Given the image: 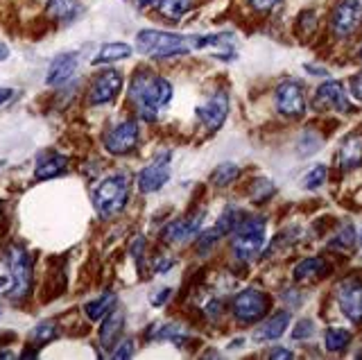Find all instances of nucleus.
I'll return each mask as SVG.
<instances>
[{
    "label": "nucleus",
    "instance_id": "1",
    "mask_svg": "<svg viewBox=\"0 0 362 360\" xmlns=\"http://www.w3.org/2000/svg\"><path fill=\"white\" fill-rule=\"evenodd\" d=\"M129 100L139 109V116L147 122L156 120L158 109L173 100V84L165 77L147 69H139L129 84Z\"/></svg>",
    "mask_w": 362,
    "mask_h": 360
},
{
    "label": "nucleus",
    "instance_id": "2",
    "mask_svg": "<svg viewBox=\"0 0 362 360\" xmlns=\"http://www.w3.org/2000/svg\"><path fill=\"white\" fill-rule=\"evenodd\" d=\"M129 199V179L124 175H111L93 188V207L100 216H116Z\"/></svg>",
    "mask_w": 362,
    "mask_h": 360
},
{
    "label": "nucleus",
    "instance_id": "3",
    "mask_svg": "<svg viewBox=\"0 0 362 360\" xmlns=\"http://www.w3.org/2000/svg\"><path fill=\"white\" fill-rule=\"evenodd\" d=\"M265 245V220L263 218H245L233 229V254L240 261H252L260 254Z\"/></svg>",
    "mask_w": 362,
    "mask_h": 360
},
{
    "label": "nucleus",
    "instance_id": "4",
    "mask_svg": "<svg viewBox=\"0 0 362 360\" xmlns=\"http://www.w3.org/2000/svg\"><path fill=\"white\" fill-rule=\"evenodd\" d=\"M7 265L11 272L9 299L21 301L30 295L32 290V256L23 247H9L7 250Z\"/></svg>",
    "mask_w": 362,
    "mask_h": 360
},
{
    "label": "nucleus",
    "instance_id": "5",
    "mask_svg": "<svg viewBox=\"0 0 362 360\" xmlns=\"http://www.w3.org/2000/svg\"><path fill=\"white\" fill-rule=\"evenodd\" d=\"M269 310V297L263 290H243L240 295L233 299V315L235 320H240L243 324H256L267 315Z\"/></svg>",
    "mask_w": 362,
    "mask_h": 360
},
{
    "label": "nucleus",
    "instance_id": "6",
    "mask_svg": "<svg viewBox=\"0 0 362 360\" xmlns=\"http://www.w3.org/2000/svg\"><path fill=\"white\" fill-rule=\"evenodd\" d=\"M362 23V3L360 0H339L331 14V30L337 39H346Z\"/></svg>",
    "mask_w": 362,
    "mask_h": 360
},
{
    "label": "nucleus",
    "instance_id": "7",
    "mask_svg": "<svg viewBox=\"0 0 362 360\" xmlns=\"http://www.w3.org/2000/svg\"><path fill=\"white\" fill-rule=\"evenodd\" d=\"M136 143H139V122L132 118L113 125L105 134V148L116 156L129 154L136 148Z\"/></svg>",
    "mask_w": 362,
    "mask_h": 360
},
{
    "label": "nucleus",
    "instance_id": "8",
    "mask_svg": "<svg viewBox=\"0 0 362 360\" xmlns=\"http://www.w3.org/2000/svg\"><path fill=\"white\" fill-rule=\"evenodd\" d=\"M276 109L288 118H301L305 114V95L301 82L286 80L276 86Z\"/></svg>",
    "mask_w": 362,
    "mask_h": 360
},
{
    "label": "nucleus",
    "instance_id": "9",
    "mask_svg": "<svg viewBox=\"0 0 362 360\" xmlns=\"http://www.w3.org/2000/svg\"><path fill=\"white\" fill-rule=\"evenodd\" d=\"M337 301L346 318L360 324L362 322V281L358 277H346L337 286Z\"/></svg>",
    "mask_w": 362,
    "mask_h": 360
},
{
    "label": "nucleus",
    "instance_id": "10",
    "mask_svg": "<svg viewBox=\"0 0 362 360\" xmlns=\"http://www.w3.org/2000/svg\"><path fill=\"white\" fill-rule=\"evenodd\" d=\"M122 88V73L120 71H102L100 75H95V80L90 82L88 88V103L90 105H107L113 98L120 93Z\"/></svg>",
    "mask_w": 362,
    "mask_h": 360
},
{
    "label": "nucleus",
    "instance_id": "11",
    "mask_svg": "<svg viewBox=\"0 0 362 360\" xmlns=\"http://www.w3.org/2000/svg\"><path fill=\"white\" fill-rule=\"evenodd\" d=\"M168 161H170V152H163V154H158L150 166H145L139 173V190L141 193H156V190H161L168 184V179H170Z\"/></svg>",
    "mask_w": 362,
    "mask_h": 360
},
{
    "label": "nucleus",
    "instance_id": "12",
    "mask_svg": "<svg viewBox=\"0 0 362 360\" xmlns=\"http://www.w3.org/2000/svg\"><path fill=\"white\" fill-rule=\"evenodd\" d=\"M313 107L317 111L337 109V111H342V114H349L351 105H349V98H346V91H344V84L337 82V80L324 82L320 88H317L315 100H313Z\"/></svg>",
    "mask_w": 362,
    "mask_h": 360
},
{
    "label": "nucleus",
    "instance_id": "13",
    "mask_svg": "<svg viewBox=\"0 0 362 360\" xmlns=\"http://www.w3.org/2000/svg\"><path fill=\"white\" fill-rule=\"evenodd\" d=\"M226 114H229V95H226L224 91H215L206 100V105H202L197 109V118L202 120V125L211 132L220 129L224 125Z\"/></svg>",
    "mask_w": 362,
    "mask_h": 360
},
{
    "label": "nucleus",
    "instance_id": "14",
    "mask_svg": "<svg viewBox=\"0 0 362 360\" xmlns=\"http://www.w3.org/2000/svg\"><path fill=\"white\" fill-rule=\"evenodd\" d=\"M79 66V54L75 50H68L57 54L48 66V75H45V84L48 86H64L73 80Z\"/></svg>",
    "mask_w": 362,
    "mask_h": 360
},
{
    "label": "nucleus",
    "instance_id": "15",
    "mask_svg": "<svg viewBox=\"0 0 362 360\" xmlns=\"http://www.w3.org/2000/svg\"><path fill=\"white\" fill-rule=\"evenodd\" d=\"M202 220H204V211H197V213H192V216L170 222L161 231V238L165 243H184V240L195 238L202 229Z\"/></svg>",
    "mask_w": 362,
    "mask_h": 360
},
{
    "label": "nucleus",
    "instance_id": "16",
    "mask_svg": "<svg viewBox=\"0 0 362 360\" xmlns=\"http://www.w3.org/2000/svg\"><path fill=\"white\" fill-rule=\"evenodd\" d=\"M68 170V159L59 152H43L37 161V168H34V177L39 182H48V179L59 177Z\"/></svg>",
    "mask_w": 362,
    "mask_h": 360
},
{
    "label": "nucleus",
    "instance_id": "17",
    "mask_svg": "<svg viewBox=\"0 0 362 360\" xmlns=\"http://www.w3.org/2000/svg\"><path fill=\"white\" fill-rule=\"evenodd\" d=\"M124 329V313L122 310H111L107 315V320L102 322V329H100V344L105 352H113L122 335Z\"/></svg>",
    "mask_w": 362,
    "mask_h": 360
},
{
    "label": "nucleus",
    "instance_id": "18",
    "mask_svg": "<svg viewBox=\"0 0 362 360\" xmlns=\"http://www.w3.org/2000/svg\"><path fill=\"white\" fill-rule=\"evenodd\" d=\"M337 159H339V166H342V170H354V168L362 163V134L360 132L349 134L342 141Z\"/></svg>",
    "mask_w": 362,
    "mask_h": 360
},
{
    "label": "nucleus",
    "instance_id": "19",
    "mask_svg": "<svg viewBox=\"0 0 362 360\" xmlns=\"http://www.w3.org/2000/svg\"><path fill=\"white\" fill-rule=\"evenodd\" d=\"M134 48L129 43L124 41H111V43H105L98 54L93 57V66H102V64H113V62H122V59H129L132 57Z\"/></svg>",
    "mask_w": 362,
    "mask_h": 360
},
{
    "label": "nucleus",
    "instance_id": "20",
    "mask_svg": "<svg viewBox=\"0 0 362 360\" xmlns=\"http://www.w3.org/2000/svg\"><path fill=\"white\" fill-rule=\"evenodd\" d=\"M290 324V313L288 310H281V313H274L272 318L260 326L256 331V340H276L283 333H286Z\"/></svg>",
    "mask_w": 362,
    "mask_h": 360
},
{
    "label": "nucleus",
    "instance_id": "21",
    "mask_svg": "<svg viewBox=\"0 0 362 360\" xmlns=\"http://www.w3.org/2000/svg\"><path fill=\"white\" fill-rule=\"evenodd\" d=\"M113 306H116V292H102V295L93 301H88L86 306H84V313H86V318L90 322H98L102 318H107V315L113 310Z\"/></svg>",
    "mask_w": 362,
    "mask_h": 360
},
{
    "label": "nucleus",
    "instance_id": "22",
    "mask_svg": "<svg viewBox=\"0 0 362 360\" xmlns=\"http://www.w3.org/2000/svg\"><path fill=\"white\" fill-rule=\"evenodd\" d=\"M156 7H158V14L163 18L179 23V21L192 9V0H156Z\"/></svg>",
    "mask_w": 362,
    "mask_h": 360
},
{
    "label": "nucleus",
    "instance_id": "23",
    "mask_svg": "<svg viewBox=\"0 0 362 360\" xmlns=\"http://www.w3.org/2000/svg\"><path fill=\"white\" fill-rule=\"evenodd\" d=\"M328 269V265H326V261L324 258H320V256H308V258H303L301 263H297V267H294V279L297 281H308V279H313V277H320V274H324Z\"/></svg>",
    "mask_w": 362,
    "mask_h": 360
},
{
    "label": "nucleus",
    "instance_id": "24",
    "mask_svg": "<svg viewBox=\"0 0 362 360\" xmlns=\"http://www.w3.org/2000/svg\"><path fill=\"white\" fill-rule=\"evenodd\" d=\"M77 5H79V0H48L45 12H48V16L54 21H64L75 14Z\"/></svg>",
    "mask_w": 362,
    "mask_h": 360
},
{
    "label": "nucleus",
    "instance_id": "25",
    "mask_svg": "<svg viewBox=\"0 0 362 360\" xmlns=\"http://www.w3.org/2000/svg\"><path fill=\"white\" fill-rule=\"evenodd\" d=\"M351 342V333L346 329H339V326H331L326 333H324V344L328 352H342L346 349V344Z\"/></svg>",
    "mask_w": 362,
    "mask_h": 360
},
{
    "label": "nucleus",
    "instance_id": "26",
    "mask_svg": "<svg viewBox=\"0 0 362 360\" xmlns=\"http://www.w3.org/2000/svg\"><path fill=\"white\" fill-rule=\"evenodd\" d=\"M238 175H240V168H238L235 163H220L213 170V175H211V184H215V186H229V184L235 182Z\"/></svg>",
    "mask_w": 362,
    "mask_h": 360
},
{
    "label": "nucleus",
    "instance_id": "27",
    "mask_svg": "<svg viewBox=\"0 0 362 360\" xmlns=\"http://www.w3.org/2000/svg\"><path fill=\"white\" fill-rule=\"evenodd\" d=\"M57 335H59V329H57V322L45 320V322H39V324L32 329V342H34V344H45V342H52Z\"/></svg>",
    "mask_w": 362,
    "mask_h": 360
},
{
    "label": "nucleus",
    "instance_id": "28",
    "mask_svg": "<svg viewBox=\"0 0 362 360\" xmlns=\"http://www.w3.org/2000/svg\"><path fill=\"white\" fill-rule=\"evenodd\" d=\"M354 243H356V231L351 224H344V227L335 233V238L328 243V247H331V250H337V252H349L351 247H354Z\"/></svg>",
    "mask_w": 362,
    "mask_h": 360
},
{
    "label": "nucleus",
    "instance_id": "29",
    "mask_svg": "<svg viewBox=\"0 0 362 360\" xmlns=\"http://www.w3.org/2000/svg\"><path fill=\"white\" fill-rule=\"evenodd\" d=\"M240 218H243V213H240V209H235V207H229L226 209L222 216H220V220H218V224L215 227L220 229V233L222 236H226V233H233V229L240 224Z\"/></svg>",
    "mask_w": 362,
    "mask_h": 360
},
{
    "label": "nucleus",
    "instance_id": "30",
    "mask_svg": "<svg viewBox=\"0 0 362 360\" xmlns=\"http://www.w3.org/2000/svg\"><path fill=\"white\" fill-rule=\"evenodd\" d=\"M322 148V137L315 132H305L299 141V156H308Z\"/></svg>",
    "mask_w": 362,
    "mask_h": 360
},
{
    "label": "nucleus",
    "instance_id": "31",
    "mask_svg": "<svg viewBox=\"0 0 362 360\" xmlns=\"http://www.w3.org/2000/svg\"><path fill=\"white\" fill-rule=\"evenodd\" d=\"M326 175H328V170H326V166L324 163H320V166H315L313 170H308V175L303 177V188H320L324 182H326Z\"/></svg>",
    "mask_w": 362,
    "mask_h": 360
},
{
    "label": "nucleus",
    "instance_id": "32",
    "mask_svg": "<svg viewBox=\"0 0 362 360\" xmlns=\"http://www.w3.org/2000/svg\"><path fill=\"white\" fill-rule=\"evenodd\" d=\"M220 229L218 227H213V229H209V231H204V233H199V238H197V243H195V250L199 252V254H204V252H209L211 247L220 240Z\"/></svg>",
    "mask_w": 362,
    "mask_h": 360
},
{
    "label": "nucleus",
    "instance_id": "33",
    "mask_svg": "<svg viewBox=\"0 0 362 360\" xmlns=\"http://www.w3.org/2000/svg\"><path fill=\"white\" fill-rule=\"evenodd\" d=\"M272 193H274V186H272V182H267V179H258L252 188V195L256 202H265Z\"/></svg>",
    "mask_w": 362,
    "mask_h": 360
},
{
    "label": "nucleus",
    "instance_id": "34",
    "mask_svg": "<svg viewBox=\"0 0 362 360\" xmlns=\"http://www.w3.org/2000/svg\"><path fill=\"white\" fill-rule=\"evenodd\" d=\"M313 333H315V324H313V320H301V322H297V326H294L292 340H305V337H310Z\"/></svg>",
    "mask_w": 362,
    "mask_h": 360
},
{
    "label": "nucleus",
    "instance_id": "35",
    "mask_svg": "<svg viewBox=\"0 0 362 360\" xmlns=\"http://www.w3.org/2000/svg\"><path fill=\"white\" fill-rule=\"evenodd\" d=\"M315 12H310V9H305V12L299 14V32L303 37H308L315 32Z\"/></svg>",
    "mask_w": 362,
    "mask_h": 360
},
{
    "label": "nucleus",
    "instance_id": "36",
    "mask_svg": "<svg viewBox=\"0 0 362 360\" xmlns=\"http://www.w3.org/2000/svg\"><path fill=\"white\" fill-rule=\"evenodd\" d=\"M134 356V340H124L118 349H113V358L124 360V358H132Z\"/></svg>",
    "mask_w": 362,
    "mask_h": 360
},
{
    "label": "nucleus",
    "instance_id": "37",
    "mask_svg": "<svg viewBox=\"0 0 362 360\" xmlns=\"http://www.w3.org/2000/svg\"><path fill=\"white\" fill-rule=\"evenodd\" d=\"M351 93L356 100H362V73L354 75V80H351Z\"/></svg>",
    "mask_w": 362,
    "mask_h": 360
},
{
    "label": "nucleus",
    "instance_id": "38",
    "mask_svg": "<svg viewBox=\"0 0 362 360\" xmlns=\"http://www.w3.org/2000/svg\"><path fill=\"white\" fill-rule=\"evenodd\" d=\"M173 265H175L173 258H163V261H158V263H156V267H154V269H156L158 274H163V272H168V269L173 267Z\"/></svg>",
    "mask_w": 362,
    "mask_h": 360
},
{
    "label": "nucleus",
    "instance_id": "39",
    "mask_svg": "<svg viewBox=\"0 0 362 360\" xmlns=\"http://www.w3.org/2000/svg\"><path fill=\"white\" fill-rule=\"evenodd\" d=\"M269 358H294V354L288 352V349H272Z\"/></svg>",
    "mask_w": 362,
    "mask_h": 360
},
{
    "label": "nucleus",
    "instance_id": "40",
    "mask_svg": "<svg viewBox=\"0 0 362 360\" xmlns=\"http://www.w3.org/2000/svg\"><path fill=\"white\" fill-rule=\"evenodd\" d=\"M220 308H222V303H220V301H211L209 306H206L209 318H218V315H220Z\"/></svg>",
    "mask_w": 362,
    "mask_h": 360
},
{
    "label": "nucleus",
    "instance_id": "41",
    "mask_svg": "<svg viewBox=\"0 0 362 360\" xmlns=\"http://www.w3.org/2000/svg\"><path fill=\"white\" fill-rule=\"evenodd\" d=\"M170 292H173V290H161V295H158V297H154L152 299V303H154V306H161V303H165V299H170Z\"/></svg>",
    "mask_w": 362,
    "mask_h": 360
},
{
    "label": "nucleus",
    "instance_id": "42",
    "mask_svg": "<svg viewBox=\"0 0 362 360\" xmlns=\"http://www.w3.org/2000/svg\"><path fill=\"white\" fill-rule=\"evenodd\" d=\"M14 95V91H11V88H5V86H0V107H3L7 100Z\"/></svg>",
    "mask_w": 362,
    "mask_h": 360
},
{
    "label": "nucleus",
    "instance_id": "43",
    "mask_svg": "<svg viewBox=\"0 0 362 360\" xmlns=\"http://www.w3.org/2000/svg\"><path fill=\"white\" fill-rule=\"evenodd\" d=\"M7 59H9V46L0 41V62H7Z\"/></svg>",
    "mask_w": 362,
    "mask_h": 360
},
{
    "label": "nucleus",
    "instance_id": "44",
    "mask_svg": "<svg viewBox=\"0 0 362 360\" xmlns=\"http://www.w3.org/2000/svg\"><path fill=\"white\" fill-rule=\"evenodd\" d=\"M305 71H308V73H315L317 77H324V75H328L324 69H317V66H310V64H305Z\"/></svg>",
    "mask_w": 362,
    "mask_h": 360
},
{
    "label": "nucleus",
    "instance_id": "45",
    "mask_svg": "<svg viewBox=\"0 0 362 360\" xmlns=\"http://www.w3.org/2000/svg\"><path fill=\"white\" fill-rule=\"evenodd\" d=\"M136 5H139L141 9H147V7L156 5V0H136Z\"/></svg>",
    "mask_w": 362,
    "mask_h": 360
},
{
    "label": "nucleus",
    "instance_id": "46",
    "mask_svg": "<svg viewBox=\"0 0 362 360\" xmlns=\"http://www.w3.org/2000/svg\"><path fill=\"white\" fill-rule=\"evenodd\" d=\"M358 54H360V62H362V46H360V52Z\"/></svg>",
    "mask_w": 362,
    "mask_h": 360
},
{
    "label": "nucleus",
    "instance_id": "47",
    "mask_svg": "<svg viewBox=\"0 0 362 360\" xmlns=\"http://www.w3.org/2000/svg\"><path fill=\"white\" fill-rule=\"evenodd\" d=\"M360 243H362V233H360Z\"/></svg>",
    "mask_w": 362,
    "mask_h": 360
}]
</instances>
